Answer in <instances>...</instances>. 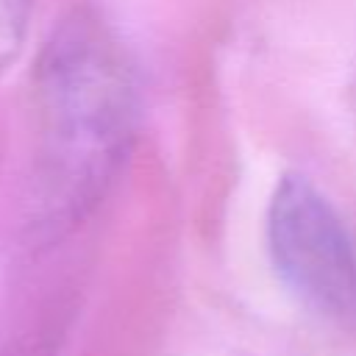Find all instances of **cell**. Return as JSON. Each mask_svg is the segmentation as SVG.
Here are the masks:
<instances>
[{
    "label": "cell",
    "instance_id": "3",
    "mask_svg": "<svg viewBox=\"0 0 356 356\" xmlns=\"http://www.w3.org/2000/svg\"><path fill=\"white\" fill-rule=\"evenodd\" d=\"M31 6L33 0H0V44L6 47V53L19 47L28 28Z\"/></svg>",
    "mask_w": 356,
    "mask_h": 356
},
{
    "label": "cell",
    "instance_id": "4",
    "mask_svg": "<svg viewBox=\"0 0 356 356\" xmlns=\"http://www.w3.org/2000/svg\"><path fill=\"white\" fill-rule=\"evenodd\" d=\"M353 120H356V83H353Z\"/></svg>",
    "mask_w": 356,
    "mask_h": 356
},
{
    "label": "cell",
    "instance_id": "1",
    "mask_svg": "<svg viewBox=\"0 0 356 356\" xmlns=\"http://www.w3.org/2000/svg\"><path fill=\"white\" fill-rule=\"evenodd\" d=\"M33 222L61 234L81 222L122 170L139 122V89L117 31L70 11L33 64Z\"/></svg>",
    "mask_w": 356,
    "mask_h": 356
},
{
    "label": "cell",
    "instance_id": "2",
    "mask_svg": "<svg viewBox=\"0 0 356 356\" xmlns=\"http://www.w3.org/2000/svg\"><path fill=\"white\" fill-rule=\"evenodd\" d=\"M267 250L281 284L314 314H356V242L334 203L286 172L267 206Z\"/></svg>",
    "mask_w": 356,
    "mask_h": 356
}]
</instances>
